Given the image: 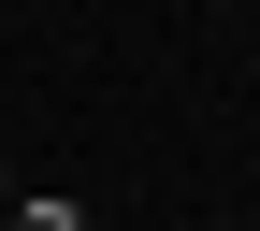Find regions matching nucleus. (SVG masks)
<instances>
[{"instance_id":"1","label":"nucleus","mask_w":260,"mask_h":231,"mask_svg":"<svg viewBox=\"0 0 260 231\" xmlns=\"http://www.w3.org/2000/svg\"><path fill=\"white\" fill-rule=\"evenodd\" d=\"M0 231H87V203H73V188H15V203H0Z\"/></svg>"}]
</instances>
